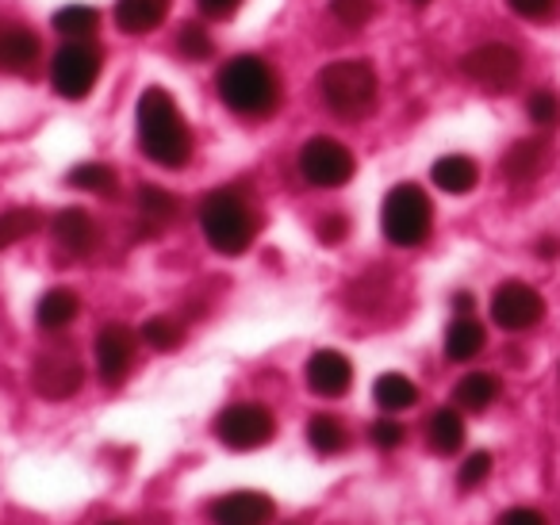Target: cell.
Masks as SVG:
<instances>
[{
    "mask_svg": "<svg viewBox=\"0 0 560 525\" xmlns=\"http://www.w3.org/2000/svg\"><path fill=\"white\" fill-rule=\"evenodd\" d=\"M135 361V334L124 323H108L96 334V372L104 384H119L131 372Z\"/></svg>",
    "mask_w": 560,
    "mask_h": 525,
    "instance_id": "obj_13",
    "label": "cell"
},
{
    "mask_svg": "<svg viewBox=\"0 0 560 525\" xmlns=\"http://www.w3.org/2000/svg\"><path fill=\"white\" fill-rule=\"evenodd\" d=\"M346 231H350V223H346L342 215H327L319 223V242H327V246H338V242L346 238Z\"/></svg>",
    "mask_w": 560,
    "mask_h": 525,
    "instance_id": "obj_38",
    "label": "cell"
},
{
    "mask_svg": "<svg viewBox=\"0 0 560 525\" xmlns=\"http://www.w3.org/2000/svg\"><path fill=\"white\" fill-rule=\"evenodd\" d=\"M142 341H147L150 349H158V353H170V349H177L180 341H185V330H180L177 318L154 315L142 323Z\"/></svg>",
    "mask_w": 560,
    "mask_h": 525,
    "instance_id": "obj_30",
    "label": "cell"
},
{
    "mask_svg": "<svg viewBox=\"0 0 560 525\" xmlns=\"http://www.w3.org/2000/svg\"><path fill=\"white\" fill-rule=\"evenodd\" d=\"M427 441H430V448H434L438 456L460 453V445H465V418H460L453 407L434 410V415H430V422H427Z\"/></svg>",
    "mask_w": 560,
    "mask_h": 525,
    "instance_id": "obj_20",
    "label": "cell"
},
{
    "mask_svg": "<svg viewBox=\"0 0 560 525\" xmlns=\"http://www.w3.org/2000/svg\"><path fill=\"white\" fill-rule=\"evenodd\" d=\"M506 4H511V12L522 20H545L557 9V0H506Z\"/></svg>",
    "mask_w": 560,
    "mask_h": 525,
    "instance_id": "obj_36",
    "label": "cell"
},
{
    "mask_svg": "<svg viewBox=\"0 0 560 525\" xmlns=\"http://www.w3.org/2000/svg\"><path fill=\"white\" fill-rule=\"evenodd\" d=\"M499 525H549V522H545V514L534 506H511L499 517Z\"/></svg>",
    "mask_w": 560,
    "mask_h": 525,
    "instance_id": "obj_37",
    "label": "cell"
},
{
    "mask_svg": "<svg viewBox=\"0 0 560 525\" xmlns=\"http://www.w3.org/2000/svg\"><path fill=\"white\" fill-rule=\"evenodd\" d=\"M215 93L234 116H269L280 104V78L265 58L257 55H238L219 70Z\"/></svg>",
    "mask_w": 560,
    "mask_h": 525,
    "instance_id": "obj_2",
    "label": "cell"
},
{
    "mask_svg": "<svg viewBox=\"0 0 560 525\" xmlns=\"http://www.w3.org/2000/svg\"><path fill=\"white\" fill-rule=\"evenodd\" d=\"M66 180H70V188H78V192H89V196H116V188H119L116 170H112V165H104V162L73 165Z\"/></svg>",
    "mask_w": 560,
    "mask_h": 525,
    "instance_id": "obj_26",
    "label": "cell"
},
{
    "mask_svg": "<svg viewBox=\"0 0 560 525\" xmlns=\"http://www.w3.org/2000/svg\"><path fill=\"white\" fill-rule=\"evenodd\" d=\"M177 196L165 192L162 185H142L139 188V211L142 219H150V226H162V223H173L177 219Z\"/></svg>",
    "mask_w": 560,
    "mask_h": 525,
    "instance_id": "obj_29",
    "label": "cell"
},
{
    "mask_svg": "<svg viewBox=\"0 0 560 525\" xmlns=\"http://www.w3.org/2000/svg\"><path fill=\"white\" fill-rule=\"evenodd\" d=\"M257 211L238 188H215L200 200V231L208 246L223 257H238L257 238Z\"/></svg>",
    "mask_w": 560,
    "mask_h": 525,
    "instance_id": "obj_3",
    "label": "cell"
},
{
    "mask_svg": "<svg viewBox=\"0 0 560 525\" xmlns=\"http://www.w3.org/2000/svg\"><path fill=\"white\" fill-rule=\"evenodd\" d=\"M430 226H434V203H430V196L419 185L404 180V185H396L384 196L381 231L392 246H404V249L422 246L430 238Z\"/></svg>",
    "mask_w": 560,
    "mask_h": 525,
    "instance_id": "obj_5",
    "label": "cell"
},
{
    "mask_svg": "<svg viewBox=\"0 0 560 525\" xmlns=\"http://www.w3.org/2000/svg\"><path fill=\"white\" fill-rule=\"evenodd\" d=\"M81 384H85V364L73 353H43L32 364V387L47 402L73 399L81 392Z\"/></svg>",
    "mask_w": 560,
    "mask_h": 525,
    "instance_id": "obj_11",
    "label": "cell"
},
{
    "mask_svg": "<svg viewBox=\"0 0 560 525\" xmlns=\"http://www.w3.org/2000/svg\"><path fill=\"white\" fill-rule=\"evenodd\" d=\"M304 376H307V387H312L319 399H342L353 384V364H350V357L338 353V349H319V353H312V361H307Z\"/></svg>",
    "mask_w": 560,
    "mask_h": 525,
    "instance_id": "obj_14",
    "label": "cell"
},
{
    "mask_svg": "<svg viewBox=\"0 0 560 525\" xmlns=\"http://www.w3.org/2000/svg\"><path fill=\"white\" fill-rule=\"evenodd\" d=\"M491 468H495V460H491V453H472L465 464H460V471H457L460 491H476V487H480V483H488Z\"/></svg>",
    "mask_w": 560,
    "mask_h": 525,
    "instance_id": "obj_34",
    "label": "cell"
},
{
    "mask_svg": "<svg viewBox=\"0 0 560 525\" xmlns=\"http://www.w3.org/2000/svg\"><path fill=\"white\" fill-rule=\"evenodd\" d=\"M369 438H373L376 448H399V445H404V438H407V430L396 422V418H381V422H373Z\"/></svg>",
    "mask_w": 560,
    "mask_h": 525,
    "instance_id": "obj_35",
    "label": "cell"
},
{
    "mask_svg": "<svg viewBox=\"0 0 560 525\" xmlns=\"http://www.w3.org/2000/svg\"><path fill=\"white\" fill-rule=\"evenodd\" d=\"M549 165H552V142L549 139H522L506 150L499 170H503V177L511 180V185H529V180L541 177Z\"/></svg>",
    "mask_w": 560,
    "mask_h": 525,
    "instance_id": "obj_15",
    "label": "cell"
},
{
    "mask_svg": "<svg viewBox=\"0 0 560 525\" xmlns=\"http://www.w3.org/2000/svg\"><path fill=\"white\" fill-rule=\"evenodd\" d=\"M307 445L319 456H338L350 445V433H346V425L338 422L335 415H315L312 422H307Z\"/></svg>",
    "mask_w": 560,
    "mask_h": 525,
    "instance_id": "obj_25",
    "label": "cell"
},
{
    "mask_svg": "<svg viewBox=\"0 0 560 525\" xmlns=\"http://www.w3.org/2000/svg\"><path fill=\"white\" fill-rule=\"evenodd\" d=\"M319 96L335 116L342 119H365L376 108L381 81L369 62H330L319 73Z\"/></svg>",
    "mask_w": 560,
    "mask_h": 525,
    "instance_id": "obj_4",
    "label": "cell"
},
{
    "mask_svg": "<svg viewBox=\"0 0 560 525\" xmlns=\"http://www.w3.org/2000/svg\"><path fill=\"white\" fill-rule=\"evenodd\" d=\"M135 127H139V147L162 170H180L192 162V131L180 116L177 101L162 85L142 89L139 108H135Z\"/></svg>",
    "mask_w": 560,
    "mask_h": 525,
    "instance_id": "obj_1",
    "label": "cell"
},
{
    "mask_svg": "<svg viewBox=\"0 0 560 525\" xmlns=\"http://www.w3.org/2000/svg\"><path fill=\"white\" fill-rule=\"evenodd\" d=\"M177 50L185 58H192V62H203V58H211V50H215V43H211L208 27L203 24H185L177 35Z\"/></svg>",
    "mask_w": 560,
    "mask_h": 525,
    "instance_id": "obj_32",
    "label": "cell"
},
{
    "mask_svg": "<svg viewBox=\"0 0 560 525\" xmlns=\"http://www.w3.org/2000/svg\"><path fill=\"white\" fill-rule=\"evenodd\" d=\"M272 517H277V502L265 491H231L211 506L215 525H272Z\"/></svg>",
    "mask_w": 560,
    "mask_h": 525,
    "instance_id": "obj_12",
    "label": "cell"
},
{
    "mask_svg": "<svg viewBox=\"0 0 560 525\" xmlns=\"http://www.w3.org/2000/svg\"><path fill=\"white\" fill-rule=\"evenodd\" d=\"M545 318V300L537 288L522 284V280H506L491 295V323L503 326L511 334H522Z\"/></svg>",
    "mask_w": 560,
    "mask_h": 525,
    "instance_id": "obj_10",
    "label": "cell"
},
{
    "mask_svg": "<svg viewBox=\"0 0 560 525\" xmlns=\"http://www.w3.org/2000/svg\"><path fill=\"white\" fill-rule=\"evenodd\" d=\"M483 341H488L483 326L472 315H457L445 330V357L450 361H472V357H480Z\"/></svg>",
    "mask_w": 560,
    "mask_h": 525,
    "instance_id": "obj_22",
    "label": "cell"
},
{
    "mask_svg": "<svg viewBox=\"0 0 560 525\" xmlns=\"http://www.w3.org/2000/svg\"><path fill=\"white\" fill-rule=\"evenodd\" d=\"M50 231H55V242L66 249V254L73 257H89L96 246H101V226H96V219L89 215V211L81 208H66L55 215V223H50Z\"/></svg>",
    "mask_w": 560,
    "mask_h": 525,
    "instance_id": "obj_16",
    "label": "cell"
},
{
    "mask_svg": "<svg viewBox=\"0 0 560 525\" xmlns=\"http://www.w3.org/2000/svg\"><path fill=\"white\" fill-rule=\"evenodd\" d=\"M330 16L350 32H358L376 16V0H330Z\"/></svg>",
    "mask_w": 560,
    "mask_h": 525,
    "instance_id": "obj_31",
    "label": "cell"
},
{
    "mask_svg": "<svg viewBox=\"0 0 560 525\" xmlns=\"http://www.w3.org/2000/svg\"><path fill=\"white\" fill-rule=\"evenodd\" d=\"M196 4H200L203 16H211V20H226V16H234V9H238L242 0H196Z\"/></svg>",
    "mask_w": 560,
    "mask_h": 525,
    "instance_id": "obj_39",
    "label": "cell"
},
{
    "mask_svg": "<svg viewBox=\"0 0 560 525\" xmlns=\"http://www.w3.org/2000/svg\"><path fill=\"white\" fill-rule=\"evenodd\" d=\"M173 0H116V27L124 35H150L165 24Z\"/></svg>",
    "mask_w": 560,
    "mask_h": 525,
    "instance_id": "obj_18",
    "label": "cell"
},
{
    "mask_svg": "<svg viewBox=\"0 0 560 525\" xmlns=\"http://www.w3.org/2000/svg\"><path fill=\"white\" fill-rule=\"evenodd\" d=\"M300 173H304V180L315 188H342L353 180L358 162H353L346 142L315 135V139L304 142V150H300Z\"/></svg>",
    "mask_w": 560,
    "mask_h": 525,
    "instance_id": "obj_8",
    "label": "cell"
},
{
    "mask_svg": "<svg viewBox=\"0 0 560 525\" xmlns=\"http://www.w3.org/2000/svg\"><path fill=\"white\" fill-rule=\"evenodd\" d=\"M373 399L381 410L399 415V410H411L415 402H419V387H415V380L404 376V372H384L373 384Z\"/></svg>",
    "mask_w": 560,
    "mask_h": 525,
    "instance_id": "obj_23",
    "label": "cell"
},
{
    "mask_svg": "<svg viewBox=\"0 0 560 525\" xmlns=\"http://www.w3.org/2000/svg\"><path fill=\"white\" fill-rule=\"evenodd\" d=\"M104 70V50L89 39H70L50 62V89L62 101H85Z\"/></svg>",
    "mask_w": 560,
    "mask_h": 525,
    "instance_id": "obj_6",
    "label": "cell"
},
{
    "mask_svg": "<svg viewBox=\"0 0 560 525\" xmlns=\"http://www.w3.org/2000/svg\"><path fill=\"white\" fill-rule=\"evenodd\" d=\"M411 4H430V0H411Z\"/></svg>",
    "mask_w": 560,
    "mask_h": 525,
    "instance_id": "obj_41",
    "label": "cell"
},
{
    "mask_svg": "<svg viewBox=\"0 0 560 525\" xmlns=\"http://www.w3.org/2000/svg\"><path fill=\"white\" fill-rule=\"evenodd\" d=\"M78 311H81V300L73 288H50L39 300V307H35V323H39L43 330H66V326L78 318Z\"/></svg>",
    "mask_w": 560,
    "mask_h": 525,
    "instance_id": "obj_21",
    "label": "cell"
},
{
    "mask_svg": "<svg viewBox=\"0 0 560 525\" xmlns=\"http://www.w3.org/2000/svg\"><path fill=\"white\" fill-rule=\"evenodd\" d=\"M43 223V215L35 208H9L0 211V249L16 246V242H24L27 234H35Z\"/></svg>",
    "mask_w": 560,
    "mask_h": 525,
    "instance_id": "obj_28",
    "label": "cell"
},
{
    "mask_svg": "<svg viewBox=\"0 0 560 525\" xmlns=\"http://www.w3.org/2000/svg\"><path fill=\"white\" fill-rule=\"evenodd\" d=\"M453 399H457L460 410L480 415V410H488L491 402L499 399V380L491 376V372H468V376H460L457 387H453Z\"/></svg>",
    "mask_w": 560,
    "mask_h": 525,
    "instance_id": "obj_24",
    "label": "cell"
},
{
    "mask_svg": "<svg viewBox=\"0 0 560 525\" xmlns=\"http://www.w3.org/2000/svg\"><path fill=\"white\" fill-rule=\"evenodd\" d=\"M43 47L39 35L27 32V27H0V70L4 73H32L39 62Z\"/></svg>",
    "mask_w": 560,
    "mask_h": 525,
    "instance_id": "obj_17",
    "label": "cell"
},
{
    "mask_svg": "<svg viewBox=\"0 0 560 525\" xmlns=\"http://www.w3.org/2000/svg\"><path fill=\"white\" fill-rule=\"evenodd\" d=\"M526 116L534 119L537 127H552L560 119V96L552 89H537L526 101Z\"/></svg>",
    "mask_w": 560,
    "mask_h": 525,
    "instance_id": "obj_33",
    "label": "cell"
},
{
    "mask_svg": "<svg viewBox=\"0 0 560 525\" xmlns=\"http://www.w3.org/2000/svg\"><path fill=\"white\" fill-rule=\"evenodd\" d=\"M104 525H127V522H104Z\"/></svg>",
    "mask_w": 560,
    "mask_h": 525,
    "instance_id": "obj_42",
    "label": "cell"
},
{
    "mask_svg": "<svg viewBox=\"0 0 560 525\" xmlns=\"http://www.w3.org/2000/svg\"><path fill=\"white\" fill-rule=\"evenodd\" d=\"M430 180H434L442 192L465 196V192H472V188L480 185V165H476L468 154H445V158H438V162H434Z\"/></svg>",
    "mask_w": 560,
    "mask_h": 525,
    "instance_id": "obj_19",
    "label": "cell"
},
{
    "mask_svg": "<svg viewBox=\"0 0 560 525\" xmlns=\"http://www.w3.org/2000/svg\"><path fill=\"white\" fill-rule=\"evenodd\" d=\"M215 438L234 453H249V448H261L277 438V418L261 402H231L215 418Z\"/></svg>",
    "mask_w": 560,
    "mask_h": 525,
    "instance_id": "obj_7",
    "label": "cell"
},
{
    "mask_svg": "<svg viewBox=\"0 0 560 525\" xmlns=\"http://www.w3.org/2000/svg\"><path fill=\"white\" fill-rule=\"evenodd\" d=\"M460 73L491 93H506L522 78V55L506 43H483L460 58Z\"/></svg>",
    "mask_w": 560,
    "mask_h": 525,
    "instance_id": "obj_9",
    "label": "cell"
},
{
    "mask_svg": "<svg viewBox=\"0 0 560 525\" xmlns=\"http://www.w3.org/2000/svg\"><path fill=\"white\" fill-rule=\"evenodd\" d=\"M453 307L460 311V315H472V307H476V300L468 292H460V295H453Z\"/></svg>",
    "mask_w": 560,
    "mask_h": 525,
    "instance_id": "obj_40",
    "label": "cell"
},
{
    "mask_svg": "<svg viewBox=\"0 0 560 525\" xmlns=\"http://www.w3.org/2000/svg\"><path fill=\"white\" fill-rule=\"evenodd\" d=\"M96 27H101V12L89 4H70V9L55 12V32L66 39H93Z\"/></svg>",
    "mask_w": 560,
    "mask_h": 525,
    "instance_id": "obj_27",
    "label": "cell"
}]
</instances>
